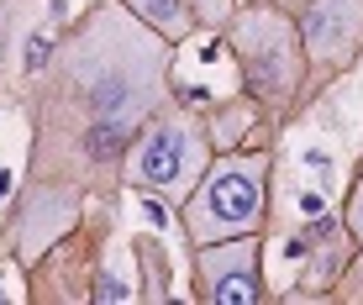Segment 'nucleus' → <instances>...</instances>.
I'll use <instances>...</instances> for the list:
<instances>
[{"label":"nucleus","instance_id":"f03ea898","mask_svg":"<svg viewBox=\"0 0 363 305\" xmlns=\"http://www.w3.org/2000/svg\"><path fill=\"white\" fill-rule=\"evenodd\" d=\"M221 32H227V48L237 58L242 95L264 116H284L300 100L306 74H311L295 16L279 11V6H242V11H232V21Z\"/></svg>","mask_w":363,"mask_h":305},{"label":"nucleus","instance_id":"20e7f679","mask_svg":"<svg viewBox=\"0 0 363 305\" xmlns=\"http://www.w3.org/2000/svg\"><path fill=\"white\" fill-rule=\"evenodd\" d=\"M121 163H127V184L137 195H158V200H174V206H179L195 189L200 169L211 163L206 126L179 116V111H158V116L132 137V148H127Z\"/></svg>","mask_w":363,"mask_h":305},{"label":"nucleus","instance_id":"423d86ee","mask_svg":"<svg viewBox=\"0 0 363 305\" xmlns=\"http://www.w3.org/2000/svg\"><path fill=\"white\" fill-rule=\"evenodd\" d=\"M290 16L300 27L311 69L342 74L347 63L363 53V0H306Z\"/></svg>","mask_w":363,"mask_h":305},{"label":"nucleus","instance_id":"f257e3e1","mask_svg":"<svg viewBox=\"0 0 363 305\" xmlns=\"http://www.w3.org/2000/svg\"><path fill=\"white\" fill-rule=\"evenodd\" d=\"M169 48L121 0H106L58 48L48 121L64 126L84 163L111 169L127 158L132 137L169 106Z\"/></svg>","mask_w":363,"mask_h":305},{"label":"nucleus","instance_id":"9b49d317","mask_svg":"<svg viewBox=\"0 0 363 305\" xmlns=\"http://www.w3.org/2000/svg\"><path fill=\"white\" fill-rule=\"evenodd\" d=\"M342 226H347V237H353V248H363V169L353 174V189H347V200H342Z\"/></svg>","mask_w":363,"mask_h":305},{"label":"nucleus","instance_id":"7ed1b4c3","mask_svg":"<svg viewBox=\"0 0 363 305\" xmlns=\"http://www.w3.org/2000/svg\"><path fill=\"white\" fill-rule=\"evenodd\" d=\"M269 174H274V152L269 148H232L221 158H211L200 169L195 189L179 200V221L190 232L195 248L206 243H227L242 232H264L269 216Z\"/></svg>","mask_w":363,"mask_h":305},{"label":"nucleus","instance_id":"6e6552de","mask_svg":"<svg viewBox=\"0 0 363 305\" xmlns=\"http://www.w3.org/2000/svg\"><path fill=\"white\" fill-rule=\"evenodd\" d=\"M143 27H153L164 43H184L195 32V16H190V0H121Z\"/></svg>","mask_w":363,"mask_h":305},{"label":"nucleus","instance_id":"9d476101","mask_svg":"<svg viewBox=\"0 0 363 305\" xmlns=\"http://www.w3.org/2000/svg\"><path fill=\"white\" fill-rule=\"evenodd\" d=\"M232 11H237V0H190L195 27H206V32H221L232 21Z\"/></svg>","mask_w":363,"mask_h":305},{"label":"nucleus","instance_id":"0eeeda50","mask_svg":"<svg viewBox=\"0 0 363 305\" xmlns=\"http://www.w3.org/2000/svg\"><path fill=\"white\" fill-rule=\"evenodd\" d=\"M64 226H74V195L69 189H53V184H37L27 211H21V253H43L48 243L64 237Z\"/></svg>","mask_w":363,"mask_h":305},{"label":"nucleus","instance_id":"39448f33","mask_svg":"<svg viewBox=\"0 0 363 305\" xmlns=\"http://www.w3.org/2000/svg\"><path fill=\"white\" fill-rule=\"evenodd\" d=\"M195 300H211V305H258V300H269L264 237L242 232V237H227V243L195 248Z\"/></svg>","mask_w":363,"mask_h":305},{"label":"nucleus","instance_id":"1a4fd4ad","mask_svg":"<svg viewBox=\"0 0 363 305\" xmlns=\"http://www.w3.org/2000/svg\"><path fill=\"white\" fill-rule=\"evenodd\" d=\"M253 100H227L221 111H211V121H200L206 126V143L211 152H232V148H242V132L253 126Z\"/></svg>","mask_w":363,"mask_h":305},{"label":"nucleus","instance_id":"f8f14e48","mask_svg":"<svg viewBox=\"0 0 363 305\" xmlns=\"http://www.w3.org/2000/svg\"><path fill=\"white\" fill-rule=\"evenodd\" d=\"M48 63V37H32L27 43V69H43Z\"/></svg>","mask_w":363,"mask_h":305}]
</instances>
